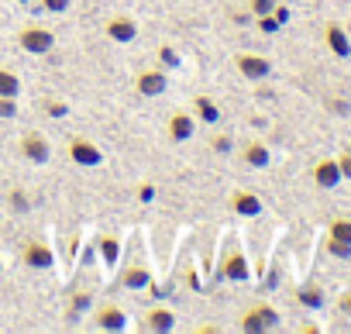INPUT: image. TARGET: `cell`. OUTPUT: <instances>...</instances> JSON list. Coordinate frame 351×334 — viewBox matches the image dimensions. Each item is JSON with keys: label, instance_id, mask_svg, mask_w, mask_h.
Listing matches in <instances>:
<instances>
[{"label": "cell", "instance_id": "cell-1", "mask_svg": "<svg viewBox=\"0 0 351 334\" xmlns=\"http://www.w3.org/2000/svg\"><path fill=\"white\" fill-rule=\"evenodd\" d=\"M18 45L28 52V56H49L56 49V35L45 28V25H25L18 32Z\"/></svg>", "mask_w": 351, "mask_h": 334}, {"label": "cell", "instance_id": "cell-2", "mask_svg": "<svg viewBox=\"0 0 351 334\" xmlns=\"http://www.w3.org/2000/svg\"><path fill=\"white\" fill-rule=\"evenodd\" d=\"M238 327L248 331V334H262V331L279 327V313H276V307H269V303H255V307H248V310L238 317Z\"/></svg>", "mask_w": 351, "mask_h": 334}, {"label": "cell", "instance_id": "cell-3", "mask_svg": "<svg viewBox=\"0 0 351 334\" xmlns=\"http://www.w3.org/2000/svg\"><path fill=\"white\" fill-rule=\"evenodd\" d=\"M234 69H238L245 80H252V83H262V80H269V73H272V62H269L265 56H258V52H238V56H234Z\"/></svg>", "mask_w": 351, "mask_h": 334}, {"label": "cell", "instance_id": "cell-4", "mask_svg": "<svg viewBox=\"0 0 351 334\" xmlns=\"http://www.w3.org/2000/svg\"><path fill=\"white\" fill-rule=\"evenodd\" d=\"M221 276L228 283H245L248 279V259H245V252H241L238 241H228V252L221 259Z\"/></svg>", "mask_w": 351, "mask_h": 334}, {"label": "cell", "instance_id": "cell-5", "mask_svg": "<svg viewBox=\"0 0 351 334\" xmlns=\"http://www.w3.org/2000/svg\"><path fill=\"white\" fill-rule=\"evenodd\" d=\"M104 32H107V38H110V42L128 45V42H134V38H138V21H134L131 14H110V18L104 21Z\"/></svg>", "mask_w": 351, "mask_h": 334}, {"label": "cell", "instance_id": "cell-6", "mask_svg": "<svg viewBox=\"0 0 351 334\" xmlns=\"http://www.w3.org/2000/svg\"><path fill=\"white\" fill-rule=\"evenodd\" d=\"M69 158L76 162V165H100L104 162V152H100V145L97 141H90V138H83V134H76V138H69Z\"/></svg>", "mask_w": 351, "mask_h": 334}, {"label": "cell", "instance_id": "cell-7", "mask_svg": "<svg viewBox=\"0 0 351 334\" xmlns=\"http://www.w3.org/2000/svg\"><path fill=\"white\" fill-rule=\"evenodd\" d=\"M18 148H21V155H25L28 162H35V165L49 162V155H52V148H49V141H45L42 131H25L21 141H18Z\"/></svg>", "mask_w": 351, "mask_h": 334}, {"label": "cell", "instance_id": "cell-8", "mask_svg": "<svg viewBox=\"0 0 351 334\" xmlns=\"http://www.w3.org/2000/svg\"><path fill=\"white\" fill-rule=\"evenodd\" d=\"M21 262H25L28 269H52V265H56V255H52V248H49L42 238H32V241H25V248H21Z\"/></svg>", "mask_w": 351, "mask_h": 334}, {"label": "cell", "instance_id": "cell-9", "mask_svg": "<svg viewBox=\"0 0 351 334\" xmlns=\"http://www.w3.org/2000/svg\"><path fill=\"white\" fill-rule=\"evenodd\" d=\"M193 128H197V121H193V114H186V110H172L169 114V121H165V134H169V141H190L193 138Z\"/></svg>", "mask_w": 351, "mask_h": 334}, {"label": "cell", "instance_id": "cell-10", "mask_svg": "<svg viewBox=\"0 0 351 334\" xmlns=\"http://www.w3.org/2000/svg\"><path fill=\"white\" fill-rule=\"evenodd\" d=\"M169 86V80H165V73L162 69H138V76H134V93L138 97H158L162 90Z\"/></svg>", "mask_w": 351, "mask_h": 334}, {"label": "cell", "instance_id": "cell-11", "mask_svg": "<svg viewBox=\"0 0 351 334\" xmlns=\"http://www.w3.org/2000/svg\"><path fill=\"white\" fill-rule=\"evenodd\" d=\"M324 42H327L330 56H337V59H351V35H348L337 21H327V25H324Z\"/></svg>", "mask_w": 351, "mask_h": 334}, {"label": "cell", "instance_id": "cell-12", "mask_svg": "<svg viewBox=\"0 0 351 334\" xmlns=\"http://www.w3.org/2000/svg\"><path fill=\"white\" fill-rule=\"evenodd\" d=\"M313 183L320 187V190H334L337 183H341V169H337V158H317L313 162Z\"/></svg>", "mask_w": 351, "mask_h": 334}, {"label": "cell", "instance_id": "cell-13", "mask_svg": "<svg viewBox=\"0 0 351 334\" xmlns=\"http://www.w3.org/2000/svg\"><path fill=\"white\" fill-rule=\"evenodd\" d=\"M93 324H97L100 331H124V327H128V313H124L117 303H104V307H97Z\"/></svg>", "mask_w": 351, "mask_h": 334}, {"label": "cell", "instance_id": "cell-14", "mask_svg": "<svg viewBox=\"0 0 351 334\" xmlns=\"http://www.w3.org/2000/svg\"><path fill=\"white\" fill-rule=\"evenodd\" d=\"M231 207H234V214H241V217H258V214H262V200H258V193H252V190H234V193H231Z\"/></svg>", "mask_w": 351, "mask_h": 334}, {"label": "cell", "instance_id": "cell-15", "mask_svg": "<svg viewBox=\"0 0 351 334\" xmlns=\"http://www.w3.org/2000/svg\"><path fill=\"white\" fill-rule=\"evenodd\" d=\"M172 324H176V313L169 307H148L145 317H141L145 331H172Z\"/></svg>", "mask_w": 351, "mask_h": 334}, {"label": "cell", "instance_id": "cell-16", "mask_svg": "<svg viewBox=\"0 0 351 334\" xmlns=\"http://www.w3.org/2000/svg\"><path fill=\"white\" fill-rule=\"evenodd\" d=\"M241 158H245V165H252V169H265V165L272 162V152L262 141H248L241 148Z\"/></svg>", "mask_w": 351, "mask_h": 334}, {"label": "cell", "instance_id": "cell-17", "mask_svg": "<svg viewBox=\"0 0 351 334\" xmlns=\"http://www.w3.org/2000/svg\"><path fill=\"white\" fill-rule=\"evenodd\" d=\"M121 286H128V289H148L152 286V272L145 265H128L121 272Z\"/></svg>", "mask_w": 351, "mask_h": 334}, {"label": "cell", "instance_id": "cell-18", "mask_svg": "<svg viewBox=\"0 0 351 334\" xmlns=\"http://www.w3.org/2000/svg\"><path fill=\"white\" fill-rule=\"evenodd\" d=\"M296 303L306 307V310H320V307H324V289H320L317 283H303V286L296 289Z\"/></svg>", "mask_w": 351, "mask_h": 334}, {"label": "cell", "instance_id": "cell-19", "mask_svg": "<svg viewBox=\"0 0 351 334\" xmlns=\"http://www.w3.org/2000/svg\"><path fill=\"white\" fill-rule=\"evenodd\" d=\"M193 110H197V117H200L204 124H217V121H221V110H217V104H214L207 93H197V97H193Z\"/></svg>", "mask_w": 351, "mask_h": 334}, {"label": "cell", "instance_id": "cell-20", "mask_svg": "<svg viewBox=\"0 0 351 334\" xmlns=\"http://www.w3.org/2000/svg\"><path fill=\"white\" fill-rule=\"evenodd\" d=\"M21 93V76L8 66H0V97H18Z\"/></svg>", "mask_w": 351, "mask_h": 334}, {"label": "cell", "instance_id": "cell-21", "mask_svg": "<svg viewBox=\"0 0 351 334\" xmlns=\"http://www.w3.org/2000/svg\"><path fill=\"white\" fill-rule=\"evenodd\" d=\"M327 238H334L341 245H351V217H334L327 224Z\"/></svg>", "mask_w": 351, "mask_h": 334}, {"label": "cell", "instance_id": "cell-22", "mask_svg": "<svg viewBox=\"0 0 351 334\" xmlns=\"http://www.w3.org/2000/svg\"><path fill=\"white\" fill-rule=\"evenodd\" d=\"M117 252H121L117 235H100V255H104L107 262H117Z\"/></svg>", "mask_w": 351, "mask_h": 334}, {"label": "cell", "instance_id": "cell-23", "mask_svg": "<svg viewBox=\"0 0 351 334\" xmlns=\"http://www.w3.org/2000/svg\"><path fill=\"white\" fill-rule=\"evenodd\" d=\"M8 204H11V211H18V214H21V211H28V207H32V197H28L21 187H14V190L8 193Z\"/></svg>", "mask_w": 351, "mask_h": 334}, {"label": "cell", "instance_id": "cell-24", "mask_svg": "<svg viewBox=\"0 0 351 334\" xmlns=\"http://www.w3.org/2000/svg\"><path fill=\"white\" fill-rule=\"evenodd\" d=\"M38 4H42V11H45V14H66L73 0H38Z\"/></svg>", "mask_w": 351, "mask_h": 334}, {"label": "cell", "instance_id": "cell-25", "mask_svg": "<svg viewBox=\"0 0 351 334\" xmlns=\"http://www.w3.org/2000/svg\"><path fill=\"white\" fill-rule=\"evenodd\" d=\"M276 4H279V0H248V11H252L255 18H262V14H272Z\"/></svg>", "mask_w": 351, "mask_h": 334}, {"label": "cell", "instance_id": "cell-26", "mask_svg": "<svg viewBox=\"0 0 351 334\" xmlns=\"http://www.w3.org/2000/svg\"><path fill=\"white\" fill-rule=\"evenodd\" d=\"M86 303H90V293H76V296L69 300V310H66V317L73 320V317H76V310H83Z\"/></svg>", "mask_w": 351, "mask_h": 334}, {"label": "cell", "instance_id": "cell-27", "mask_svg": "<svg viewBox=\"0 0 351 334\" xmlns=\"http://www.w3.org/2000/svg\"><path fill=\"white\" fill-rule=\"evenodd\" d=\"M327 252H330L334 259H351V245H341V241H334V238H327Z\"/></svg>", "mask_w": 351, "mask_h": 334}, {"label": "cell", "instance_id": "cell-28", "mask_svg": "<svg viewBox=\"0 0 351 334\" xmlns=\"http://www.w3.org/2000/svg\"><path fill=\"white\" fill-rule=\"evenodd\" d=\"M337 169H341V180H351V152L348 148L337 155Z\"/></svg>", "mask_w": 351, "mask_h": 334}, {"label": "cell", "instance_id": "cell-29", "mask_svg": "<svg viewBox=\"0 0 351 334\" xmlns=\"http://www.w3.org/2000/svg\"><path fill=\"white\" fill-rule=\"evenodd\" d=\"M18 110V97H0V117H14Z\"/></svg>", "mask_w": 351, "mask_h": 334}, {"label": "cell", "instance_id": "cell-30", "mask_svg": "<svg viewBox=\"0 0 351 334\" xmlns=\"http://www.w3.org/2000/svg\"><path fill=\"white\" fill-rule=\"evenodd\" d=\"M258 28H262V32H269V35H272V32H279V21H276V18H272V14H262V18H258Z\"/></svg>", "mask_w": 351, "mask_h": 334}, {"label": "cell", "instance_id": "cell-31", "mask_svg": "<svg viewBox=\"0 0 351 334\" xmlns=\"http://www.w3.org/2000/svg\"><path fill=\"white\" fill-rule=\"evenodd\" d=\"M45 114H52V117H62L66 114V104H59V100H45V107H42Z\"/></svg>", "mask_w": 351, "mask_h": 334}, {"label": "cell", "instance_id": "cell-32", "mask_svg": "<svg viewBox=\"0 0 351 334\" xmlns=\"http://www.w3.org/2000/svg\"><path fill=\"white\" fill-rule=\"evenodd\" d=\"M210 145H214L217 152H224V148H231V138H228V134H214V141H210Z\"/></svg>", "mask_w": 351, "mask_h": 334}, {"label": "cell", "instance_id": "cell-33", "mask_svg": "<svg viewBox=\"0 0 351 334\" xmlns=\"http://www.w3.org/2000/svg\"><path fill=\"white\" fill-rule=\"evenodd\" d=\"M337 307H341V310H344V313H351V293H344V296H341V300H337Z\"/></svg>", "mask_w": 351, "mask_h": 334}, {"label": "cell", "instance_id": "cell-34", "mask_svg": "<svg viewBox=\"0 0 351 334\" xmlns=\"http://www.w3.org/2000/svg\"><path fill=\"white\" fill-rule=\"evenodd\" d=\"M330 110H337V114H344V110H348V104H344V100H330Z\"/></svg>", "mask_w": 351, "mask_h": 334}, {"label": "cell", "instance_id": "cell-35", "mask_svg": "<svg viewBox=\"0 0 351 334\" xmlns=\"http://www.w3.org/2000/svg\"><path fill=\"white\" fill-rule=\"evenodd\" d=\"M344 32H348V35H351V25H348V28H344Z\"/></svg>", "mask_w": 351, "mask_h": 334}, {"label": "cell", "instance_id": "cell-36", "mask_svg": "<svg viewBox=\"0 0 351 334\" xmlns=\"http://www.w3.org/2000/svg\"><path fill=\"white\" fill-rule=\"evenodd\" d=\"M348 152H351V145H348Z\"/></svg>", "mask_w": 351, "mask_h": 334}, {"label": "cell", "instance_id": "cell-37", "mask_svg": "<svg viewBox=\"0 0 351 334\" xmlns=\"http://www.w3.org/2000/svg\"><path fill=\"white\" fill-rule=\"evenodd\" d=\"M0 269H4V265H0Z\"/></svg>", "mask_w": 351, "mask_h": 334}]
</instances>
